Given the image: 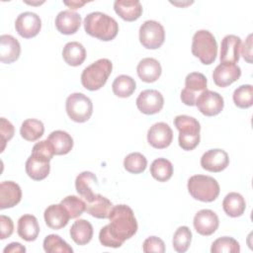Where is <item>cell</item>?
<instances>
[{
    "label": "cell",
    "instance_id": "7bdbcfd3",
    "mask_svg": "<svg viewBox=\"0 0 253 253\" xmlns=\"http://www.w3.org/2000/svg\"><path fill=\"white\" fill-rule=\"evenodd\" d=\"M15 132V128L13 125L7 121L5 118H1L0 120V136H1V142H2V147H1V152L4 150L6 142L9 141Z\"/></svg>",
    "mask_w": 253,
    "mask_h": 253
},
{
    "label": "cell",
    "instance_id": "bcb514c9",
    "mask_svg": "<svg viewBox=\"0 0 253 253\" xmlns=\"http://www.w3.org/2000/svg\"><path fill=\"white\" fill-rule=\"evenodd\" d=\"M4 253H18V252H26V248L25 246H23L21 243L18 242H12L10 244H8V246H6L3 250Z\"/></svg>",
    "mask_w": 253,
    "mask_h": 253
},
{
    "label": "cell",
    "instance_id": "83f0119b",
    "mask_svg": "<svg viewBox=\"0 0 253 253\" xmlns=\"http://www.w3.org/2000/svg\"><path fill=\"white\" fill-rule=\"evenodd\" d=\"M69 233L76 244L85 245L89 243L93 237V226L86 219H78L71 225Z\"/></svg>",
    "mask_w": 253,
    "mask_h": 253
},
{
    "label": "cell",
    "instance_id": "5b68a950",
    "mask_svg": "<svg viewBox=\"0 0 253 253\" xmlns=\"http://www.w3.org/2000/svg\"><path fill=\"white\" fill-rule=\"evenodd\" d=\"M188 191L195 200L211 203L218 197L220 188L217 181L211 176L194 175L188 181Z\"/></svg>",
    "mask_w": 253,
    "mask_h": 253
},
{
    "label": "cell",
    "instance_id": "ac0fdd59",
    "mask_svg": "<svg viewBox=\"0 0 253 253\" xmlns=\"http://www.w3.org/2000/svg\"><path fill=\"white\" fill-rule=\"evenodd\" d=\"M81 25V16L71 10H64L57 14L55 27L63 35L75 34Z\"/></svg>",
    "mask_w": 253,
    "mask_h": 253
},
{
    "label": "cell",
    "instance_id": "5bb4252c",
    "mask_svg": "<svg viewBox=\"0 0 253 253\" xmlns=\"http://www.w3.org/2000/svg\"><path fill=\"white\" fill-rule=\"evenodd\" d=\"M229 164L228 154L219 148L210 149L205 152L201 158V166L210 172H221Z\"/></svg>",
    "mask_w": 253,
    "mask_h": 253
},
{
    "label": "cell",
    "instance_id": "ffe728a7",
    "mask_svg": "<svg viewBox=\"0 0 253 253\" xmlns=\"http://www.w3.org/2000/svg\"><path fill=\"white\" fill-rule=\"evenodd\" d=\"M43 217L46 225L52 229H60L66 226L70 218L68 211L61 204L48 206L44 211Z\"/></svg>",
    "mask_w": 253,
    "mask_h": 253
},
{
    "label": "cell",
    "instance_id": "603a6c76",
    "mask_svg": "<svg viewBox=\"0 0 253 253\" xmlns=\"http://www.w3.org/2000/svg\"><path fill=\"white\" fill-rule=\"evenodd\" d=\"M115 12L125 21L132 22L142 14V6L138 0H117L114 2Z\"/></svg>",
    "mask_w": 253,
    "mask_h": 253
},
{
    "label": "cell",
    "instance_id": "cb8c5ba5",
    "mask_svg": "<svg viewBox=\"0 0 253 253\" xmlns=\"http://www.w3.org/2000/svg\"><path fill=\"white\" fill-rule=\"evenodd\" d=\"M138 77L146 83L156 81L161 75V65L158 60L152 57H146L139 61L136 67Z\"/></svg>",
    "mask_w": 253,
    "mask_h": 253
},
{
    "label": "cell",
    "instance_id": "30bf717a",
    "mask_svg": "<svg viewBox=\"0 0 253 253\" xmlns=\"http://www.w3.org/2000/svg\"><path fill=\"white\" fill-rule=\"evenodd\" d=\"M196 106L198 110L207 117L218 115L224 106L223 98L217 92L206 90L197 99Z\"/></svg>",
    "mask_w": 253,
    "mask_h": 253
},
{
    "label": "cell",
    "instance_id": "e0dca14e",
    "mask_svg": "<svg viewBox=\"0 0 253 253\" xmlns=\"http://www.w3.org/2000/svg\"><path fill=\"white\" fill-rule=\"evenodd\" d=\"M240 75L241 69L238 65L220 63L214 68L212 72V79L215 85L219 87H226L238 80Z\"/></svg>",
    "mask_w": 253,
    "mask_h": 253
},
{
    "label": "cell",
    "instance_id": "4dcf8cb0",
    "mask_svg": "<svg viewBox=\"0 0 253 253\" xmlns=\"http://www.w3.org/2000/svg\"><path fill=\"white\" fill-rule=\"evenodd\" d=\"M222 208L227 215L231 217H237L244 213L246 203L244 198L239 193L231 192L224 197Z\"/></svg>",
    "mask_w": 253,
    "mask_h": 253
},
{
    "label": "cell",
    "instance_id": "f6af8a7d",
    "mask_svg": "<svg viewBox=\"0 0 253 253\" xmlns=\"http://www.w3.org/2000/svg\"><path fill=\"white\" fill-rule=\"evenodd\" d=\"M240 51L242 53L244 60H246L248 63H252V35L251 34L247 37L243 45L240 47Z\"/></svg>",
    "mask_w": 253,
    "mask_h": 253
},
{
    "label": "cell",
    "instance_id": "ee69618b",
    "mask_svg": "<svg viewBox=\"0 0 253 253\" xmlns=\"http://www.w3.org/2000/svg\"><path fill=\"white\" fill-rule=\"evenodd\" d=\"M0 228H1V233H0V238L6 239L7 237H10L14 231V223L13 220L4 214L0 215Z\"/></svg>",
    "mask_w": 253,
    "mask_h": 253
},
{
    "label": "cell",
    "instance_id": "2e32d148",
    "mask_svg": "<svg viewBox=\"0 0 253 253\" xmlns=\"http://www.w3.org/2000/svg\"><path fill=\"white\" fill-rule=\"evenodd\" d=\"M241 39L234 35H227L221 41L220 63L235 64L239 60Z\"/></svg>",
    "mask_w": 253,
    "mask_h": 253
},
{
    "label": "cell",
    "instance_id": "60d3db41",
    "mask_svg": "<svg viewBox=\"0 0 253 253\" xmlns=\"http://www.w3.org/2000/svg\"><path fill=\"white\" fill-rule=\"evenodd\" d=\"M32 155L49 162L54 155V151L49 141L47 139H44L34 145L32 149Z\"/></svg>",
    "mask_w": 253,
    "mask_h": 253
},
{
    "label": "cell",
    "instance_id": "4316f807",
    "mask_svg": "<svg viewBox=\"0 0 253 253\" xmlns=\"http://www.w3.org/2000/svg\"><path fill=\"white\" fill-rule=\"evenodd\" d=\"M112 209V202L100 194H96L95 198L86 204V211L96 218H109Z\"/></svg>",
    "mask_w": 253,
    "mask_h": 253
},
{
    "label": "cell",
    "instance_id": "6da1fadb",
    "mask_svg": "<svg viewBox=\"0 0 253 253\" xmlns=\"http://www.w3.org/2000/svg\"><path fill=\"white\" fill-rule=\"evenodd\" d=\"M109 219L110 223L102 227L99 232L100 243L105 247H121L137 231L133 211L126 205L113 207Z\"/></svg>",
    "mask_w": 253,
    "mask_h": 253
},
{
    "label": "cell",
    "instance_id": "f35d334b",
    "mask_svg": "<svg viewBox=\"0 0 253 253\" xmlns=\"http://www.w3.org/2000/svg\"><path fill=\"white\" fill-rule=\"evenodd\" d=\"M211 253H239L240 246L239 243L232 237L223 236L214 240L211 248Z\"/></svg>",
    "mask_w": 253,
    "mask_h": 253
},
{
    "label": "cell",
    "instance_id": "484cf974",
    "mask_svg": "<svg viewBox=\"0 0 253 253\" xmlns=\"http://www.w3.org/2000/svg\"><path fill=\"white\" fill-rule=\"evenodd\" d=\"M49 170L50 165L48 161L36 157L32 154L26 161V172L28 176L35 181L45 179L49 174Z\"/></svg>",
    "mask_w": 253,
    "mask_h": 253
},
{
    "label": "cell",
    "instance_id": "9c48e42d",
    "mask_svg": "<svg viewBox=\"0 0 253 253\" xmlns=\"http://www.w3.org/2000/svg\"><path fill=\"white\" fill-rule=\"evenodd\" d=\"M206 90V76L200 72L189 73L185 79V88L181 92V100L187 106H196L198 97Z\"/></svg>",
    "mask_w": 253,
    "mask_h": 253
},
{
    "label": "cell",
    "instance_id": "d6986e66",
    "mask_svg": "<svg viewBox=\"0 0 253 253\" xmlns=\"http://www.w3.org/2000/svg\"><path fill=\"white\" fill-rule=\"evenodd\" d=\"M22 199V190L20 186L13 181H4L0 184V209L5 210L13 208L20 203Z\"/></svg>",
    "mask_w": 253,
    "mask_h": 253
},
{
    "label": "cell",
    "instance_id": "44dd1931",
    "mask_svg": "<svg viewBox=\"0 0 253 253\" xmlns=\"http://www.w3.org/2000/svg\"><path fill=\"white\" fill-rule=\"evenodd\" d=\"M21 53V45L17 39L11 35H2L0 37V60L3 63H12L16 61Z\"/></svg>",
    "mask_w": 253,
    "mask_h": 253
},
{
    "label": "cell",
    "instance_id": "8992f818",
    "mask_svg": "<svg viewBox=\"0 0 253 253\" xmlns=\"http://www.w3.org/2000/svg\"><path fill=\"white\" fill-rule=\"evenodd\" d=\"M192 53L203 64H211L217 54V43L213 35L207 30L196 32L192 42Z\"/></svg>",
    "mask_w": 253,
    "mask_h": 253
},
{
    "label": "cell",
    "instance_id": "ab89813d",
    "mask_svg": "<svg viewBox=\"0 0 253 253\" xmlns=\"http://www.w3.org/2000/svg\"><path fill=\"white\" fill-rule=\"evenodd\" d=\"M60 204L66 209L70 218H77L86 211V204L76 196H67Z\"/></svg>",
    "mask_w": 253,
    "mask_h": 253
},
{
    "label": "cell",
    "instance_id": "3957f363",
    "mask_svg": "<svg viewBox=\"0 0 253 253\" xmlns=\"http://www.w3.org/2000/svg\"><path fill=\"white\" fill-rule=\"evenodd\" d=\"M113 64L107 58H100L87 66L81 74V83L84 88L90 91H96L102 88L110 74L112 73Z\"/></svg>",
    "mask_w": 253,
    "mask_h": 253
},
{
    "label": "cell",
    "instance_id": "8d00e7d4",
    "mask_svg": "<svg viewBox=\"0 0 253 253\" xmlns=\"http://www.w3.org/2000/svg\"><path fill=\"white\" fill-rule=\"evenodd\" d=\"M43 249L47 253H72L73 249L59 235L49 234L43 240Z\"/></svg>",
    "mask_w": 253,
    "mask_h": 253
},
{
    "label": "cell",
    "instance_id": "7dc6e473",
    "mask_svg": "<svg viewBox=\"0 0 253 253\" xmlns=\"http://www.w3.org/2000/svg\"><path fill=\"white\" fill-rule=\"evenodd\" d=\"M64 4L68 7H70L71 9L75 10V9H78L80 8L81 6L85 5L86 2H80V1H71V2H64Z\"/></svg>",
    "mask_w": 253,
    "mask_h": 253
},
{
    "label": "cell",
    "instance_id": "e575fe53",
    "mask_svg": "<svg viewBox=\"0 0 253 253\" xmlns=\"http://www.w3.org/2000/svg\"><path fill=\"white\" fill-rule=\"evenodd\" d=\"M233 102L235 106L241 109L250 108L253 105V87L245 84L237 87L233 92Z\"/></svg>",
    "mask_w": 253,
    "mask_h": 253
},
{
    "label": "cell",
    "instance_id": "7402d4cb",
    "mask_svg": "<svg viewBox=\"0 0 253 253\" xmlns=\"http://www.w3.org/2000/svg\"><path fill=\"white\" fill-rule=\"evenodd\" d=\"M98 187V180L95 174L89 171H84L80 173L75 180L76 192L86 201H92L96 194L94 193L93 188Z\"/></svg>",
    "mask_w": 253,
    "mask_h": 253
},
{
    "label": "cell",
    "instance_id": "f546056e",
    "mask_svg": "<svg viewBox=\"0 0 253 253\" xmlns=\"http://www.w3.org/2000/svg\"><path fill=\"white\" fill-rule=\"evenodd\" d=\"M64 61L71 66H79L86 58L85 47L78 42H67L62 49Z\"/></svg>",
    "mask_w": 253,
    "mask_h": 253
},
{
    "label": "cell",
    "instance_id": "d6a6232c",
    "mask_svg": "<svg viewBox=\"0 0 253 253\" xmlns=\"http://www.w3.org/2000/svg\"><path fill=\"white\" fill-rule=\"evenodd\" d=\"M150 174L155 180L166 182L172 177L173 165L166 158H157L151 163Z\"/></svg>",
    "mask_w": 253,
    "mask_h": 253
},
{
    "label": "cell",
    "instance_id": "4fadbf2b",
    "mask_svg": "<svg viewBox=\"0 0 253 253\" xmlns=\"http://www.w3.org/2000/svg\"><path fill=\"white\" fill-rule=\"evenodd\" d=\"M173 139V131L169 125L160 122L152 125L147 131L148 143L157 149L168 147Z\"/></svg>",
    "mask_w": 253,
    "mask_h": 253
},
{
    "label": "cell",
    "instance_id": "836d02e7",
    "mask_svg": "<svg viewBox=\"0 0 253 253\" xmlns=\"http://www.w3.org/2000/svg\"><path fill=\"white\" fill-rule=\"evenodd\" d=\"M136 88V84L133 78L128 75H119L116 77L112 84L113 92L116 96L121 98L129 97Z\"/></svg>",
    "mask_w": 253,
    "mask_h": 253
},
{
    "label": "cell",
    "instance_id": "f1b7e54d",
    "mask_svg": "<svg viewBox=\"0 0 253 253\" xmlns=\"http://www.w3.org/2000/svg\"><path fill=\"white\" fill-rule=\"evenodd\" d=\"M51 144L55 155L67 154L73 147L71 135L64 130H54L46 138Z\"/></svg>",
    "mask_w": 253,
    "mask_h": 253
},
{
    "label": "cell",
    "instance_id": "7a4b0ae2",
    "mask_svg": "<svg viewBox=\"0 0 253 253\" xmlns=\"http://www.w3.org/2000/svg\"><path fill=\"white\" fill-rule=\"evenodd\" d=\"M85 32L104 42L114 40L119 32L117 21L102 12H92L84 19Z\"/></svg>",
    "mask_w": 253,
    "mask_h": 253
},
{
    "label": "cell",
    "instance_id": "8fae6325",
    "mask_svg": "<svg viewBox=\"0 0 253 253\" xmlns=\"http://www.w3.org/2000/svg\"><path fill=\"white\" fill-rule=\"evenodd\" d=\"M164 105V98L160 92L153 89L143 90L136 99L137 109L145 115L159 113Z\"/></svg>",
    "mask_w": 253,
    "mask_h": 253
},
{
    "label": "cell",
    "instance_id": "52a82bcc",
    "mask_svg": "<svg viewBox=\"0 0 253 253\" xmlns=\"http://www.w3.org/2000/svg\"><path fill=\"white\" fill-rule=\"evenodd\" d=\"M65 109L68 117L76 123L87 122L93 113V104L89 97L82 93H72L66 99Z\"/></svg>",
    "mask_w": 253,
    "mask_h": 253
},
{
    "label": "cell",
    "instance_id": "b9f144b4",
    "mask_svg": "<svg viewBox=\"0 0 253 253\" xmlns=\"http://www.w3.org/2000/svg\"><path fill=\"white\" fill-rule=\"evenodd\" d=\"M142 249H143V252L145 253H151V252L164 253L165 244L161 238L157 236H150L144 240Z\"/></svg>",
    "mask_w": 253,
    "mask_h": 253
},
{
    "label": "cell",
    "instance_id": "74e56055",
    "mask_svg": "<svg viewBox=\"0 0 253 253\" xmlns=\"http://www.w3.org/2000/svg\"><path fill=\"white\" fill-rule=\"evenodd\" d=\"M147 166V160L144 155L139 152H132L126 156L124 160L125 169L132 174L142 173Z\"/></svg>",
    "mask_w": 253,
    "mask_h": 253
},
{
    "label": "cell",
    "instance_id": "1f68e13d",
    "mask_svg": "<svg viewBox=\"0 0 253 253\" xmlns=\"http://www.w3.org/2000/svg\"><path fill=\"white\" fill-rule=\"evenodd\" d=\"M44 132L43 124L37 119H27L23 122L20 133L21 136L28 141L38 140Z\"/></svg>",
    "mask_w": 253,
    "mask_h": 253
},
{
    "label": "cell",
    "instance_id": "277c9868",
    "mask_svg": "<svg viewBox=\"0 0 253 253\" xmlns=\"http://www.w3.org/2000/svg\"><path fill=\"white\" fill-rule=\"evenodd\" d=\"M174 125L179 130V145L184 150H193L200 142V123L193 117L180 115L174 119Z\"/></svg>",
    "mask_w": 253,
    "mask_h": 253
},
{
    "label": "cell",
    "instance_id": "7c38bea8",
    "mask_svg": "<svg viewBox=\"0 0 253 253\" xmlns=\"http://www.w3.org/2000/svg\"><path fill=\"white\" fill-rule=\"evenodd\" d=\"M42 28L40 16L33 12L21 13L15 21V29L17 33L24 39L36 37Z\"/></svg>",
    "mask_w": 253,
    "mask_h": 253
},
{
    "label": "cell",
    "instance_id": "9a60e30c",
    "mask_svg": "<svg viewBox=\"0 0 253 253\" xmlns=\"http://www.w3.org/2000/svg\"><path fill=\"white\" fill-rule=\"evenodd\" d=\"M194 227L196 231L205 236L211 235L218 227V216L211 210H201L194 216Z\"/></svg>",
    "mask_w": 253,
    "mask_h": 253
},
{
    "label": "cell",
    "instance_id": "d590c367",
    "mask_svg": "<svg viewBox=\"0 0 253 253\" xmlns=\"http://www.w3.org/2000/svg\"><path fill=\"white\" fill-rule=\"evenodd\" d=\"M192 241V231L188 226H180L173 235V248L179 253L186 252Z\"/></svg>",
    "mask_w": 253,
    "mask_h": 253
},
{
    "label": "cell",
    "instance_id": "ba28073f",
    "mask_svg": "<svg viewBox=\"0 0 253 253\" xmlns=\"http://www.w3.org/2000/svg\"><path fill=\"white\" fill-rule=\"evenodd\" d=\"M165 40V31L163 26L153 20L145 21L139 28V42L148 49L160 47Z\"/></svg>",
    "mask_w": 253,
    "mask_h": 253
},
{
    "label": "cell",
    "instance_id": "d4e9b609",
    "mask_svg": "<svg viewBox=\"0 0 253 253\" xmlns=\"http://www.w3.org/2000/svg\"><path fill=\"white\" fill-rule=\"evenodd\" d=\"M19 236L26 241H34L40 233L38 219L33 214H24L18 220L17 228Z\"/></svg>",
    "mask_w": 253,
    "mask_h": 253
}]
</instances>
